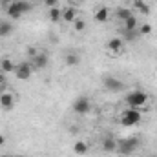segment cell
I'll list each match as a JSON object with an SVG mask.
<instances>
[{"instance_id": "20", "label": "cell", "mask_w": 157, "mask_h": 157, "mask_svg": "<svg viewBox=\"0 0 157 157\" xmlns=\"http://www.w3.org/2000/svg\"><path fill=\"white\" fill-rule=\"evenodd\" d=\"M115 15H117V20L124 22L126 18H130V17H132V15H135V13H133V9H130V7H119Z\"/></svg>"}, {"instance_id": "12", "label": "cell", "mask_w": 157, "mask_h": 157, "mask_svg": "<svg viewBox=\"0 0 157 157\" xmlns=\"http://www.w3.org/2000/svg\"><path fill=\"white\" fill-rule=\"evenodd\" d=\"M108 18H110V9H108L106 6H101V7L93 13V20H95V22H99V24L108 22Z\"/></svg>"}, {"instance_id": "21", "label": "cell", "mask_w": 157, "mask_h": 157, "mask_svg": "<svg viewBox=\"0 0 157 157\" xmlns=\"http://www.w3.org/2000/svg\"><path fill=\"white\" fill-rule=\"evenodd\" d=\"M73 152H75L77 155H84V154H88V143H84V141H75V144H73Z\"/></svg>"}, {"instance_id": "1", "label": "cell", "mask_w": 157, "mask_h": 157, "mask_svg": "<svg viewBox=\"0 0 157 157\" xmlns=\"http://www.w3.org/2000/svg\"><path fill=\"white\" fill-rule=\"evenodd\" d=\"M148 101H150V97H148V93L143 91V90H133V91L126 93V97H124L126 108H135V110L144 108V106L148 104Z\"/></svg>"}, {"instance_id": "17", "label": "cell", "mask_w": 157, "mask_h": 157, "mask_svg": "<svg viewBox=\"0 0 157 157\" xmlns=\"http://www.w3.org/2000/svg\"><path fill=\"white\" fill-rule=\"evenodd\" d=\"M48 18H49V22H53V24L60 22V20H62V9H60V7H49V9H48Z\"/></svg>"}, {"instance_id": "14", "label": "cell", "mask_w": 157, "mask_h": 157, "mask_svg": "<svg viewBox=\"0 0 157 157\" xmlns=\"http://www.w3.org/2000/svg\"><path fill=\"white\" fill-rule=\"evenodd\" d=\"M15 68H17V64L13 62V59H9V57H2L0 59V70L7 75V73H15Z\"/></svg>"}, {"instance_id": "31", "label": "cell", "mask_w": 157, "mask_h": 157, "mask_svg": "<svg viewBox=\"0 0 157 157\" xmlns=\"http://www.w3.org/2000/svg\"><path fill=\"white\" fill-rule=\"evenodd\" d=\"M15 157H24V155H15Z\"/></svg>"}, {"instance_id": "22", "label": "cell", "mask_w": 157, "mask_h": 157, "mask_svg": "<svg viewBox=\"0 0 157 157\" xmlns=\"http://www.w3.org/2000/svg\"><path fill=\"white\" fill-rule=\"evenodd\" d=\"M71 26H73V31H77V33L86 31V20H84V18H80V17H78V18L73 22V24H71Z\"/></svg>"}, {"instance_id": "18", "label": "cell", "mask_w": 157, "mask_h": 157, "mask_svg": "<svg viewBox=\"0 0 157 157\" xmlns=\"http://www.w3.org/2000/svg\"><path fill=\"white\" fill-rule=\"evenodd\" d=\"M132 6H133V9H135L137 13H141V15H150V7H148V4H146L144 0H133Z\"/></svg>"}, {"instance_id": "28", "label": "cell", "mask_w": 157, "mask_h": 157, "mask_svg": "<svg viewBox=\"0 0 157 157\" xmlns=\"http://www.w3.org/2000/svg\"><path fill=\"white\" fill-rule=\"evenodd\" d=\"M84 2H86V0H71V4H73V6H82Z\"/></svg>"}, {"instance_id": "5", "label": "cell", "mask_w": 157, "mask_h": 157, "mask_svg": "<svg viewBox=\"0 0 157 157\" xmlns=\"http://www.w3.org/2000/svg\"><path fill=\"white\" fill-rule=\"evenodd\" d=\"M33 71H35V68H33L31 60L18 62V64H17V68H15V75L20 78V80H28V78L31 77V73H33Z\"/></svg>"}, {"instance_id": "24", "label": "cell", "mask_w": 157, "mask_h": 157, "mask_svg": "<svg viewBox=\"0 0 157 157\" xmlns=\"http://www.w3.org/2000/svg\"><path fill=\"white\" fill-rule=\"evenodd\" d=\"M6 84H7V75L0 70V91H4V88H6Z\"/></svg>"}, {"instance_id": "11", "label": "cell", "mask_w": 157, "mask_h": 157, "mask_svg": "<svg viewBox=\"0 0 157 157\" xmlns=\"http://www.w3.org/2000/svg\"><path fill=\"white\" fill-rule=\"evenodd\" d=\"M102 84H104V88H106L108 91H121V90H122V82L115 77H104Z\"/></svg>"}, {"instance_id": "13", "label": "cell", "mask_w": 157, "mask_h": 157, "mask_svg": "<svg viewBox=\"0 0 157 157\" xmlns=\"http://www.w3.org/2000/svg\"><path fill=\"white\" fill-rule=\"evenodd\" d=\"M102 150L108 152V154H115V152H117V139L112 137V135L104 137V141H102Z\"/></svg>"}, {"instance_id": "30", "label": "cell", "mask_w": 157, "mask_h": 157, "mask_svg": "<svg viewBox=\"0 0 157 157\" xmlns=\"http://www.w3.org/2000/svg\"><path fill=\"white\" fill-rule=\"evenodd\" d=\"M0 157H15V155H0Z\"/></svg>"}, {"instance_id": "15", "label": "cell", "mask_w": 157, "mask_h": 157, "mask_svg": "<svg viewBox=\"0 0 157 157\" xmlns=\"http://www.w3.org/2000/svg\"><path fill=\"white\" fill-rule=\"evenodd\" d=\"M13 29H15V26H13V22L11 20H0V39H6V37H11V33H13Z\"/></svg>"}, {"instance_id": "2", "label": "cell", "mask_w": 157, "mask_h": 157, "mask_svg": "<svg viewBox=\"0 0 157 157\" xmlns=\"http://www.w3.org/2000/svg\"><path fill=\"white\" fill-rule=\"evenodd\" d=\"M31 9L29 2H24V0H11L6 7V17L7 18H20L22 15H26L28 11Z\"/></svg>"}, {"instance_id": "10", "label": "cell", "mask_w": 157, "mask_h": 157, "mask_svg": "<svg viewBox=\"0 0 157 157\" xmlns=\"http://www.w3.org/2000/svg\"><path fill=\"white\" fill-rule=\"evenodd\" d=\"M77 18H78L77 6H68V7H64V9H62V20H64L66 24H73Z\"/></svg>"}, {"instance_id": "26", "label": "cell", "mask_w": 157, "mask_h": 157, "mask_svg": "<svg viewBox=\"0 0 157 157\" xmlns=\"http://www.w3.org/2000/svg\"><path fill=\"white\" fill-rule=\"evenodd\" d=\"M44 6H48V9L49 7H59V0H44Z\"/></svg>"}, {"instance_id": "25", "label": "cell", "mask_w": 157, "mask_h": 157, "mask_svg": "<svg viewBox=\"0 0 157 157\" xmlns=\"http://www.w3.org/2000/svg\"><path fill=\"white\" fill-rule=\"evenodd\" d=\"M139 35V31H124V40H133Z\"/></svg>"}, {"instance_id": "8", "label": "cell", "mask_w": 157, "mask_h": 157, "mask_svg": "<svg viewBox=\"0 0 157 157\" xmlns=\"http://www.w3.org/2000/svg\"><path fill=\"white\" fill-rule=\"evenodd\" d=\"M106 51H108L110 55H121V53L124 51V39H121V37L110 39L106 42Z\"/></svg>"}, {"instance_id": "9", "label": "cell", "mask_w": 157, "mask_h": 157, "mask_svg": "<svg viewBox=\"0 0 157 157\" xmlns=\"http://www.w3.org/2000/svg\"><path fill=\"white\" fill-rule=\"evenodd\" d=\"M31 60V64H33V68L35 70H44V68H48V64H49V57L44 53V51H39L33 59H29Z\"/></svg>"}, {"instance_id": "16", "label": "cell", "mask_w": 157, "mask_h": 157, "mask_svg": "<svg viewBox=\"0 0 157 157\" xmlns=\"http://www.w3.org/2000/svg\"><path fill=\"white\" fill-rule=\"evenodd\" d=\"M139 28V20H137V15H132L130 18H126L122 22V29L124 31H137Z\"/></svg>"}, {"instance_id": "27", "label": "cell", "mask_w": 157, "mask_h": 157, "mask_svg": "<svg viewBox=\"0 0 157 157\" xmlns=\"http://www.w3.org/2000/svg\"><path fill=\"white\" fill-rule=\"evenodd\" d=\"M37 53H39V49H37V48H33V46H29V48H28V57H29V59H33Z\"/></svg>"}, {"instance_id": "6", "label": "cell", "mask_w": 157, "mask_h": 157, "mask_svg": "<svg viewBox=\"0 0 157 157\" xmlns=\"http://www.w3.org/2000/svg\"><path fill=\"white\" fill-rule=\"evenodd\" d=\"M90 108H91V102H90V99H88V97H84V95L77 97V99L73 101V104H71V110H73L75 113H78V115L88 113V112H90Z\"/></svg>"}, {"instance_id": "29", "label": "cell", "mask_w": 157, "mask_h": 157, "mask_svg": "<svg viewBox=\"0 0 157 157\" xmlns=\"http://www.w3.org/2000/svg\"><path fill=\"white\" fill-rule=\"evenodd\" d=\"M2 144H6V137H4V135L0 133V146H2Z\"/></svg>"}, {"instance_id": "19", "label": "cell", "mask_w": 157, "mask_h": 157, "mask_svg": "<svg viewBox=\"0 0 157 157\" xmlns=\"http://www.w3.org/2000/svg\"><path fill=\"white\" fill-rule=\"evenodd\" d=\"M64 62H66V66L75 68V66H78V64H80V55H78V53H73V51H70V53H66Z\"/></svg>"}, {"instance_id": "4", "label": "cell", "mask_w": 157, "mask_h": 157, "mask_svg": "<svg viewBox=\"0 0 157 157\" xmlns=\"http://www.w3.org/2000/svg\"><path fill=\"white\" fill-rule=\"evenodd\" d=\"M139 146V139L137 137H122V139H117V152L119 154H132L135 152V148Z\"/></svg>"}, {"instance_id": "7", "label": "cell", "mask_w": 157, "mask_h": 157, "mask_svg": "<svg viewBox=\"0 0 157 157\" xmlns=\"http://www.w3.org/2000/svg\"><path fill=\"white\" fill-rule=\"evenodd\" d=\"M15 102H17V99H15V93L11 91V90H4V91H0V108L2 110H13L15 108Z\"/></svg>"}, {"instance_id": "3", "label": "cell", "mask_w": 157, "mask_h": 157, "mask_svg": "<svg viewBox=\"0 0 157 157\" xmlns=\"http://www.w3.org/2000/svg\"><path fill=\"white\" fill-rule=\"evenodd\" d=\"M141 121H143V113L141 110H135V108H124L119 115V122L122 126H137Z\"/></svg>"}, {"instance_id": "23", "label": "cell", "mask_w": 157, "mask_h": 157, "mask_svg": "<svg viewBox=\"0 0 157 157\" xmlns=\"http://www.w3.org/2000/svg\"><path fill=\"white\" fill-rule=\"evenodd\" d=\"M137 31H139V35H143V37H148V35H152V26L150 24H139V28H137Z\"/></svg>"}]
</instances>
